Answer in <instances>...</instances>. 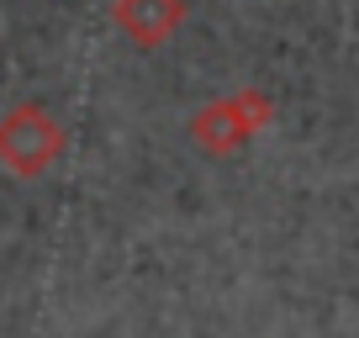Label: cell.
<instances>
[{"label":"cell","instance_id":"6da1fadb","mask_svg":"<svg viewBox=\"0 0 359 338\" xmlns=\"http://www.w3.org/2000/svg\"><path fill=\"white\" fill-rule=\"evenodd\" d=\"M69 133L43 101H22L0 116V164L11 169L16 180H37L64 158Z\"/></svg>","mask_w":359,"mask_h":338},{"label":"cell","instance_id":"7a4b0ae2","mask_svg":"<svg viewBox=\"0 0 359 338\" xmlns=\"http://www.w3.org/2000/svg\"><path fill=\"white\" fill-rule=\"evenodd\" d=\"M269 122H275V101H269L264 90H233V95L206 101L201 111L191 116V143L201 148V154H212V158H227V154H238L248 137H259Z\"/></svg>","mask_w":359,"mask_h":338},{"label":"cell","instance_id":"3957f363","mask_svg":"<svg viewBox=\"0 0 359 338\" xmlns=\"http://www.w3.org/2000/svg\"><path fill=\"white\" fill-rule=\"evenodd\" d=\"M185 16H191V0H111V22L137 48H164L185 27Z\"/></svg>","mask_w":359,"mask_h":338}]
</instances>
